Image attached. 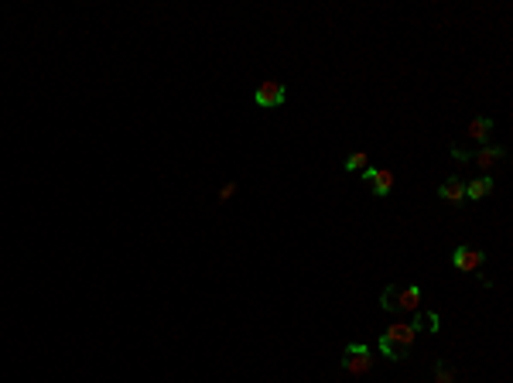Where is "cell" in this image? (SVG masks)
I'll use <instances>...</instances> for the list:
<instances>
[{"mask_svg": "<svg viewBox=\"0 0 513 383\" xmlns=\"http://www.w3.org/2000/svg\"><path fill=\"white\" fill-rule=\"evenodd\" d=\"M469 137H472L476 144H483V148H486L489 137H493V117H476V120L469 124Z\"/></svg>", "mask_w": 513, "mask_h": 383, "instance_id": "9c48e42d", "label": "cell"}, {"mask_svg": "<svg viewBox=\"0 0 513 383\" xmlns=\"http://www.w3.org/2000/svg\"><path fill=\"white\" fill-rule=\"evenodd\" d=\"M363 181L370 185V192L377 195V199H387L390 195V188H394V171H380V168H366L363 171Z\"/></svg>", "mask_w": 513, "mask_h": 383, "instance_id": "5b68a950", "label": "cell"}, {"mask_svg": "<svg viewBox=\"0 0 513 383\" xmlns=\"http://www.w3.org/2000/svg\"><path fill=\"white\" fill-rule=\"evenodd\" d=\"M380 308L384 311H401V305H397V284H387L384 294H380Z\"/></svg>", "mask_w": 513, "mask_h": 383, "instance_id": "8fae6325", "label": "cell"}, {"mask_svg": "<svg viewBox=\"0 0 513 383\" xmlns=\"http://www.w3.org/2000/svg\"><path fill=\"white\" fill-rule=\"evenodd\" d=\"M486 264V254L479 250V247H455V254H452V267L462 271V274H472V271H479Z\"/></svg>", "mask_w": 513, "mask_h": 383, "instance_id": "277c9868", "label": "cell"}, {"mask_svg": "<svg viewBox=\"0 0 513 383\" xmlns=\"http://www.w3.org/2000/svg\"><path fill=\"white\" fill-rule=\"evenodd\" d=\"M452 157H455V161H472V151L462 148V144H455V148H452Z\"/></svg>", "mask_w": 513, "mask_h": 383, "instance_id": "2e32d148", "label": "cell"}, {"mask_svg": "<svg viewBox=\"0 0 513 383\" xmlns=\"http://www.w3.org/2000/svg\"><path fill=\"white\" fill-rule=\"evenodd\" d=\"M503 157H507V148H500V144H486L479 154H472V161H476L483 171H489V168H493L496 161H503Z\"/></svg>", "mask_w": 513, "mask_h": 383, "instance_id": "ba28073f", "label": "cell"}, {"mask_svg": "<svg viewBox=\"0 0 513 383\" xmlns=\"http://www.w3.org/2000/svg\"><path fill=\"white\" fill-rule=\"evenodd\" d=\"M414 329L410 325H404V322H397V325H390V329H384L380 332V353H384L387 359H394V363H401V359L410 353V346H414Z\"/></svg>", "mask_w": 513, "mask_h": 383, "instance_id": "6da1fadb", "label": "cell"}, {"mask_svg": "<svg viewBox=\"0 0 513 383\" xmlns=\"http://www.w3.org/2000/svg\"><path fill=\"white\" fill-rule=\"evenodd\" d=\"M366 164H370V157H366V151L349 154V157L342 161V168H346V171H366Z\"/></svg>", "mask_w": 513, "mask_h": 383, "instance_id": "7c38bea8", "label": "cell"}, {"mask_svg": "<svg viewBox=\"0 0 513 383\" xmlns=\"http://www.w3.org/2000/svg\"><path fill=\"white\" fill-rule=\"evenodd\" d=\"M373 363H377V359L370 356V349H366L363 342H349V346L342 349V370H346L349 377H363V373H370Z\"/></svg>", "mask_w": 513, "mask_h": 383, "instance_id": "7a4b0ae2", "label": "cell"}, {"mask_svg": "<svg viewBox=\"0 0 513 383\" xmlns=\"http://www.w3.org/2000/svg\"><path fill=\"white\" fill-rule=\"evenodd\" d=\"M287 100V89H284V82H274V79H267V82H260L254 93V103L260 110H274V106H281Z\"/></svg>", "mask_w": 513, "mask_h": 383, "instance_id": "3957f363", "label": "cell"}, {"mask_svg": "<svg viewBox=\"0 0 513 383\" xmlns=\"http://www.w3.org/2000/svg\"><path fill=\"white\" fill-rule=\"evenodd\" d=\"M233 195H236V181H226V185H223V192H219V202H230Z\"/></svg>", "mask_w": 513, "mask_h": 383, "instance_id": "9a60e30c", "label": "cell"}, {"mask_svg": "<svg viewBox=\"0 0 513 383\" xmlns=\"http://www.w3.org/2000/svg\"><path fill=\"white\" fill-rule=\"evenodd\" d=\"M438 199H445L448 205H462L465 202V181L459 175H452V178H445L438 185Z\"/></svg>", "mask_w": 513, "mask_h": 383, "instance_id": "8992f818", "label": "cell"}, {"mask_svg": "<svg viewBox=\"0 0 513 383\" xmlns=\"http://www.w3.org/2000/svg\"><path fill=\"white\" fill-rule=\"evenodd\" d=\"M489 192H493V178H489V175H483V178H476V181H469V185H465V199H469V202L486 199Z\"/></svg>", "mask_w": 513, "mask_h": 383, "instance_id": "30bf717a", "label": "cell"}, {"mask_svg": "<svg viewBox=\"0 0 513 383\" xmlns=\"http://www.w3.org/2000/svg\"><path fill=\"white\" fill-rule=\"evenodd\" d=\"M397 305H401V311H414L421 305V287L417 284H397Z\"/></svg>", "mask_w": 513, "mask_h": 383, "instance_id": "52a82bcc", "label": "cell"}, {"mask_svg": "<svg viewBox=\"0 0 513 383\" xmlns=\"http://www.w3.org/2000/svg\"><path fill=\"white\" fill-rule=\"evenodd\" d=\"M435 383H455V373L448 363H435Z\"/></svg>", "mask_w": 513, "mask_h": 383, "instance_id": "4fadbf2b", "label": "cell"}, {"mask_svg": "<svg viewBox=\"0 0 513 383\" xmlns=\"http://www.w3.org/2000/svg\"><path fill=\"white\" fill-rule=\"evenodd\" d=\"M424 325H428L431 332H438V329H441V315H438V311H428V315H421V329H424Z\"/></svg>", "mask_w": 513, "mask_h": 383, "instance_id": "5bb4252c", "label": "cell"}]
</instances>
